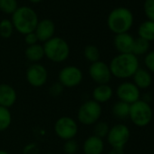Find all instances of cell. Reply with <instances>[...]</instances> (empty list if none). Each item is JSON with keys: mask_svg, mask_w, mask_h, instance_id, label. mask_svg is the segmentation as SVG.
<instances>
[{"mask_svg": "<svg viewBox=\"0 0 154 154\" xmlns=\"http://www.w3.org/2000/svg\"><path fill=\"white\" fill-rule=\"evenodd\" d=\"M17 94L13 86L8 84H0V106L10 108L17 103Z\"/></svg>", "mask_w": 154, "mask_h": 154, "instance_id": "14", "label": "cell"}, {"mask_svg": "<svg viewBox=\"0 0 154 154\" xmlns=\"http://www.w3.org/2000/svg\"><path fill=\"white\" fill-rule=\"evenodd\" d=\"M54 32H55L54 23L48 18L39 21L35 29V34L36 35L38 41L42 43H45L46 41L54 37Z\"/></svg>", "mask_w": 154, "mask_h": 154, "instance_id": "13", "label": "cell"}, {"mask_svg": "<svg viewBox=\"0 0 154 154\" xmlns=\"http://www.w3.org/2000/svg\"><path fill=\"white\" fill-rule=\"evenodd\" d=\"M143 11L147 19L154 22V0H144Z\"/></svg>", "mask_w": 154, "mask_h": 154, "instance_id": "29", "label": "cell"}, {"mask_svg": "<svg viewBox=\"0 0 154 154\" xmlns=\"http://www.w3.org/2000/svg\"><path fill=\"white\" fill-rule=\"evenodd\" d=\"M11 22L14 28L20 34L26 35L35 32L39 22L36 12L29 7H20L12 15Z\"/></svg>", "mask_w": 154, "mask_h": 154, "instance_id": "3", "label": "cell"}, {"mask_svg": "<svg viewBox=\"0 0 154 154\" xmlns=\"http://www.w3.org/2000/svg\"><path fill=\"white\" fill-rule=\"evenodd\" d=\"M116 94L119 101L126 103L130 105L139 101L140 96V89L131 82H123L119 85L116 89Z\"/></svg>", "mask_w": 154, "mask_h": 154, "instance_id": "12", "label": "cell"}, {"mask_svg": "<svg viewBox=\"0 0 154 154\" xmlns=\"http://www.w3.org/2000/svg\"><path fill=\"white\" fill-rule=\"evenodd\" d=\"M134 17L132 12L124 7L112 9L107 17V26L115 35L129 33L133 26Z\"/></svg>", "mask_w": 154, "mask_h": 154, "instance_id": "2", "label": "cell"}, {"mask_svg": "<svg viewBox=\"0 0 154 154\" xmlns=\"http://www.w3.org/2000/svg\"><path fill=\"white\" fill-rule=\"evenodd\" d=\"M26 78L27 83L35 88L44 86L48 80L47 69L41 63H32L28 66L26 72Z\"/></svg>", "mask_w": 154, "mask_h": 154, "instance_id": "10", "label": "cell"}, {"mask_svg": "<svg viewBox=\"0 0 154 154\" xmlns=\"http://www.w3.org/2000/svg\"><path fill=\"white\" fill-rule=\"evenodd\" d=\"M149 50V42L140 37L134 39V44H133L131 54H133L134 55L138 57L139 55H143V54H148Z\"/></svg>", "mask_w": 154, "mask_h": 154, "instance_id": "22", "label": "cell"}, {"mask_svg": "<svg viewBox=\"0 0 154 154\" xmlns=\"http://www.w3.org/2000/svg\"><path fill=\"white\" fill-rule=\"evenodd\" d=\"M130 136L131 131L128 126L119 123L110 128V131L106 138L108 143L112 146V148L123 149L126 143L128 142Z\"/></svg>", "mask_w": 154, "mask_h": 154, "instance_id": "9", "label": "cell"}, {"mask_svg": "<svg viewBox=\"0 0 154 154\" xmlns=\"http://www.w3.org/2000/svg\"><path fill=\"white\" fill-rule=\"evenodd\" d=\"M18 8L17 0H0V10L8 15H13Z\"/></svg>", "mask_w": 154, "mask_h": 154, "instance_id": "27", "label": "cell"}, {"mask_svg": "<svg viewBox=\"0 0 154 154\" xmlns=\"http://www.w3.org/2000/svg\"><path fill=\"white\" fill-rule=\"evenodd\" d=\"M104 150L103 140L91 135L85 139L83 144V151L85 154H102Z\"/></svg>", "mask_w": 154, "mask_h": 154, "instance_id": "16", "label": "cell"}, {"mask_svg": "<svg viewBox=\"0 0 154 154\" xmlns=\"http://www.w3.org/2000/svg\"><path fill=\"white\" fill-rule=\"evenodd\" d=\"M138 35L148 42L154 41V22L146 20L138 27Z\"/></svg>", "mask_w": 154, "mask_h": 154, "instance_id": "20", "label": "cell"}, {"mask_svg": "<svg viewBox=\"0 0 154 154\" xmlns=\"http://www.w3.org/2000/svg\"><path fill=\"white\" fill-rule=\"evenodd\" d=\"M134 44V37L129 33L115 35L113 45L119 54H131Z\"/></svg>", "mask_w": 154, "mask_h": 154, "instance_id": "15", "label": "cell"}, {"mask_svg": "<svg viewBox=\"0 0 154 154\" xmlns=\"http://www.w3.org/2000/svg\"><path fill=\"white\" fill-rule=\"evenodd\" d=\"M63 150L65 154H76L79 150V143L74 139L65 140L63 146Z\"/></svg>", "mask_w": 154, "mask_h": 154, "instance_id": "28", "label": "cell"}, {"mask_svg": "<svg viewBox=\"0 0 154 154\" xmlns=\"http://www.w3.org/2000/svg\"><path fill=\"white\" fill-rule=\"evenodd\" d=\"M54 129L56 136L65 141L75 138L78 133V123L70 116H62L56 120Z\"/></svg>", "mask_w": 154, "mask_h": 154, "instance_id": "7", "label": "cell"}, {"mask_svg": "<svg viewBox=\"0 0 154 154\" xmlns=\"http://www.w3.org/2000/svg\"><path fill=\"white\" fill-rule=\"evenodd\" d=\"M84 79L83 71L75 65H67L62 68L58 73V82L64 88L78 86Z\"/></svg>", "mask_w": 154, "mask_h": 154, "instance_id": "8", "label": "cell"}, {"mask_svg": "<svg viewBox=\"0 0 154 154\" xmlns=\"http://www.w3.org/2000/svg\"><path fill=\"white\" fill-rule=\"evenodd\" d=\"M152 110L149 103L139 100L130 105L129 118L138 127H145L152 120Z\"/></svg>", "mask_w": 154, "mask_h": 154, "instance_id": "6", "label": "cell"}, {"mask_svg": "<svg viewBox=\"0 0 154 154\" xmlns=\"http://www.w3.org/2000/svg\"><path fill=\"white\" fill-rule=\"evenodd\" d=\"M108 154H124V151H123V149L112 148V149L108 152Z\"/></svg>", "mask_w": 154, "mask_h": 154, "instance_id": "33", "label": "cell"}, {"mask_svg": "<svg viewBox=\"0 0 154 154\" xmlns=\"http://www.w3.org/2000/svg\"><path fill=\"white\" fill-rule=\"evenodd\" d=\"M0 154H10L8 151L7 150H4V149H0Z\"/></svg>", "mask_w": 154, "mask_h": 154, "instance_id": "35", "label": "cell"}, {"mask_svg": "<svg viewBox=\"0 0 154 154\" xmlns=\"http://www.w3.org/2000/svg\"><path fill=\"white\" fill-rule=\"evenodd\" d=\"M150 100H151V94H143V98H142V101L143 102L149 103Z\"/></svg>", "mask_w": 154, "mask_h": 154, "instance_id": "34", "label": "cell"}, {"mask_svg": "<svg viewBox=\"0 0 154 154\" xmlns=\"http://www.w3.org/2000/svg\"><path fill=\"white\" fill-rule=\"evenodd\" d=\"M112 112L116 119L124 120L129 117L130 104L123 103L122 101H118L113 104L112 108Z\"/></svg>", "mask_w": 154, "mask_h": 154, "instance_id": "21", "label": "cell"}, {"mask_svg": "<svg viewBox=\"0 0 154 154\" xmlns=\"http://www.w3.org/2000/svg\"><path fill=\"white\" fill-rule=\"evenodd\" d=\"M144 64L149 72H154V51H150L145 54Z\"/></svg>", "mask_w": 154, "mask_h": 154, "instance_id": "30", "label": "cell"}, {"mask_svg": "<svg viewBox=\"0 0 154 154\" xmlns=\"http://www.w3.org/2000/svg\"><path fill=\"white\" fill-rule=\"evenodd\" d=\"M30 2H32V3H40V2H42L43 0H29Z\"/></svg>", "mask_w": 154, "mask_h": 154, "instance_id": "36", "label": "cell"}, {"mask_svg": "<svg viewBox=\"0 0 154 154\" xmlns=\"http://www.w3.org/2000/svg\"><path fill=\"white\" fill-rule=\"evenodd\" d=\"M139 59L133 54H118L110 62L112 75L119 79H128L133 76L139 67Z\"/></svg>", "mask_w": 154, "mask_h": 154, "instance_id": "1", "label": "cell"}, {"mask_svg": "<svg viewBox=\"0 0 154 154\" xmlns=\"http://www.w3.org/2000/svg\"><path fill=\"white\" fill-rule=\"evenodd\" d=\"M14 30L15 28L11 20L3 19L0 21V36L2 38H10L14 33Z\"/></svg>", "mask_w": 154, "mask_h": 154, "instance_id": "25", "label": "cell"}, {"mask_svg": "<svg viewBox=\"0 0 154 154\" xmlns=\"http://www.w3.org/2000/svg\"><path fill=\"white\" fill-rule=\"evenodd\" d=\"M103 113L102 105L95 101L88 100L81 104L77 111V120L85 126L94 125L101 118Z\"/></svg>", "mask_w": 154, "mask_h": 154, "instance_id": "5", "label": "cell"}, {"mask_svg": "<svg viewBox=\"0 0 154 154\" xmlns=\"http://www.w3.org/2000/svg\"><path fill=\"white\" fill-rule=\"evenodd\" d=\"M133 84L139 89H147L152 84V76L147 69L139 68L132 76Z\"/></svg>", "mask_w": 154, "mask_h": 154, "instance_id": "18", "label": "cell"}, {"mask_svg": "<svg viewBox=\"0 0 154 154\" xmlns=\"http://www.w3.org/2000/svg\"><path fill=\"white\" fill-rule=\"evenodd\" d=\"M63 89L64 87L59 83V82H56L54 84H53L50 88H49V94L53 97H58L60 96L63 92Z\"/></svg>", "mask_w": 154, "mask_h": 154, "instance_id": "31", "label": "cell"}, {"mask_svg": "<svg viewBox=\"0 0 154 154\" xmlns=\"http://www.w3.org/2000/svg\"><path fill=\"white\" fill-rule=\"evenodd\" d=\"M112 95L113 91L109 85H99L93 90L92 93L93 100L100 104L110 101Z\"/></svg>", "mask_w": 154, "mask_h": 154, "instance_id": "17", "label": "cell"}, {"mask_svg": "<svg viewBox=\"0 0 154 154\" xmlns=\"http://www.w3.org/2000/svg\"><path fill=\"white\" fill-rule=\"evenodd\" d=\"M25 41H26V44L29 46V45H36L38 44V39H37V36L35 34V32L33 33H30V34H27L25 35Z\"/></svg>", "mask_w": 154, "mask_h": 154, "instance_id": "32", "label": "cell"}, {"mask_svg": "<svg viewBox=\"0 0 154 154\" xmlns=\"http://www.w3.org/2000/svg\"><path fill=\"white\" fill-rule=\"evenodd\" d=\"M84 56L86 61L90 62L91 63L100 61L101 53L99 48L94 45H88L84 49Z\"/></svg>", "mask_w": 154, "mask_h": 154, "instance_id": "23", "label": "cell"}, {"mask_svg": "<svg viewBox=\"0 0 154 154\" xmlns=\"http://www.w3.org/2000/svg\"><path fill=\"white\" fill-rule=\"evenodd\" d=\"M110 131V126L106 122L98 121L94 127V134L96 137H99L101 139H103L107 137L108 132Z\"/></svg>", "mask_w": 154, "mask_h": 154, "instance_id": "26", "label": "cell"}, {"mask_svg": "<svg viewBox=\"0 0 154 154\" xmlns=\"http://www.w3.org/2000/svg\"><path fill=\"white\" fill-rule=\"evenodd\" d=\"M25 55H26V59L29 62H31L32 63H39L45 57L44 47L40 44L29 45V46H27V48L25 51Z\"/></svg>", "mask_w": 154, "mask_h": 154, "instance_id": "19", "label": "cell"}, {"mask_svg": "<svg viewBox=\"0 0 154 154\" xmlns=\"http://www.w3.org/2000/svg\"><path fill=\"white\" fill-rule=\"evenodd\" d=\"M12 123V113L8 108L0 106V132L8 130Z\"/></svg>", "mask_w": 154, "mask_h": 154, "instance_id": "24", "label": "cell"}, {"mask_svg": "<svg viewBox=\"0 0 154 154\" xmlns=\"http://www.w3.org/2000/svg\"><path fill=\"white\" fill-rule=\"evenodd\" d=\"M90 78L97 85H108L112 79V72L109 64L103 61H97L91 63L88 69Z\"/></svg>", "mask_w": 154, "mask_h": 154, "instance_id": "11", "label": "cell"}, {"mask_svg": "<svg viewBox=\"0 0 154 154\" xmlns=\"http://www.w3.org/2000/svg\"><path fill=\"white\" fill-rule=\"evenodd\" d=\"M45 154H54V153H51V152H47V153H45Z\"/></svg>", "mask_w": 154, "mask_h": 154, "instance_id": "37", "label": "cell"}, {"mask_svg": "<svg viewBox=\"0 0 154 154\" xmlns=\"http://www.w3.org/2000/svg\"><path fill=\"white\" fill-rule=\"evenodd\" d=\"M45 56L51 62L63 63L70 55V46L62 37L54 36L43 45Z\"/></svg>", "mask_w": 154, "mask_h": 154, "instance_id": "4", "label": "cell"}]
</instances>
